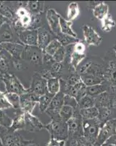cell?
<instances>
[{
  "mask_svg": "<svg viewBox=\"0 0 116 146\" xmlns=\"http://www.w3.org/2000/svg\"><path fill=\"white\" fill-rule=\"evenodd\" d=\"M66 50V57L68 58V64L72 66V68L76 70L81 62L86 57V45L83 42L79 40L76 43L70 45V49L65 47Z\"/></svg>",
  "mask_w": 116,
  "mask_h": 146,
  "instance_id": "1",
  "label": "cell"
},
{
  "mask_svg": "<svg viewBox=\"0 0 116 146\" xmlns=\"http://www.w3.org/2000/svg\"><path fill=\"white\" fill-rule=\"evenodd\" d=\"M44 129L49 131L51 135V138L65 141L68 140V130L67 123L61 119L51 120L50 123L44 125Z\"/></svg>",
  "mask_w": 116,
  "mask_h": 146,
  "instance_id": "2",
  "label": "cell"
},
{
  "mask_svg": "<svg viewBox=\"0 0 116 146\" xmlns=\"http://www.w3.org/2000/svg\"><path fill=\"white\" fill-rule=\"evenodd\" d=\"M80 109H75L74 115L67 122L68 130V139H76L77 138L83 136V118L80 115Z\"/></svg>",
  "mask_w": 116,
  "mask_h": 146,
  "instance_id": "3",
  "label": "cell"
},
{
  "mask_svg": "<svg viewBox=\"0 0 116 146\" xmlns=\"http://www.w3.org/2000/svg\"><path fill=\"white\" fill-rule=\"evenodd\" d=\"M2 81L5 85V92L14 93L18 95H23L29 91V88H25L20 83L18 78L13 74L7 73L2 75Z\"/></svg>",
  "mask_w": 116,
  "mask_h": 146,
  "instance_id": "4",
  "label": "cell"
},
{
  "mask_svg": "<svg viewBox=\"0 0 116 146\" xmlns=\"http://www.w3.org/2000/svg\"><path fill=\"white\" fill-rule=\"evenodd\" d=\"M116 135V118L108 120L100 127L97 139L94 146H102Z\"/></svg>",
  "mask_w": 116,
  "mask_h": 146,
  "instance_id": "5",
  "label": "cell"
},
{
  "mask_svg": "<svg viewBox=\"0 0 116 146\" xmlns=\"http://www.w3.org/2000/svg\"><path fill=\"white\" fill-rule=\"evenodd\" d=\"M82 126H83V136L94 145L97 139L99 131L101 127V123L98 121L97 118H93V119L83 118Z\"/></svg>",
  "mask_w": 116,
  "mask_h": 146,
  "instance_id": "6",
  "label": "cell"
},
{
  "mask_svg": "<svg viewBox=\"0 0 116 146\" xmlns=\"http://www.w3.org/2000/svg\"><path fill=\"white\" fill-rule=\"evenodd\" d=\"M64 96L65 94L60 91L51 100L48 108L46 110L45 113L51 118V120L60 119V113L61 108L64 106Z\"/></svg>",
  "mask_w": 116,
  "mask_h": 146,
  "instance_id": "7",
  "label": "cell"
},
{
  "mask_svg": "<svg viewBox=\"0 0 116 146\" xmlns=\"http://www.w3.org/2000/svg\"><path fill=\"white\" fill-rule=\"evenodd\" d=\"M2 146H25L29 141H25L17 131H10L6 128L1 136Z\"/></svg>",
  "mask_w": 116,
  "mask_h": 146,
  "instance_id": "8",
  "label": "cell"
},
{
  "mask_svg": "<svg viewBox=\"0 0 116 146\" xmlns=\"http://www.w3.org/2000/svg\"><path fill=\"white\" fill-rule=\"evenodd\" d=\"M104 83L109 87L111 94L116 92V63L114 61H109L108 66L104 68Z\"/></svg>",
  "mask_w": 116,
  "mask_h": 146,
  "instance_id": "9",
  "label": "cell"
},
{
  "mask_svg": "<svg viewBox=\"0 0 116 146\" xmlns=\"http://www.w3.org/2000/svg\"><path fill=\"white\" fill-rule=\"evenodd\" d=\"M83 36L86 45L87 46H99L102 42V37L96 32V30L88 24L82 27Z\"/></svg>",
  "mask_w": 116,
  "mask_h": 146,
  "instance_id": "10",
  "label": "cell"
},
{
  "mask_svg": "<svg viewBox=\"0 0 116 146\" xmlns=\"http://www.w3.org/2000/svg\"><path fill=\"white\" fill-rule=\"evenodd\" d=\"M20 42L18 35L12 27L10 22L5 23L0 28V44Z\"/></svg>",
  "mask_w": 116,
  "mask_h": 146,
  "instance_id": "11",
  "label": "cell"
},
{
  "mask_svg": "<svg viewBox=\"0 0 116 146\" xmlns=\"http://www.w3.org/2000/svg\"><path fill=\"white\" fill-rule=\"evenodd\" d=\"M47 81L41 77L38 72H36L32 77L31 84L30 88L31 91L38 95L43 96L47 93Z\"/></svg>",
  "mask_w": 116,
  "mask_h": 146,
  "instance_id": "12",
  "label": "cell"
},
{
  "mask_svg": "<svg viewBox=\"0 0 116 146\" xmlns=\"http://www.w3.org/2000/svg\"><path fill=\"white\" fill-rule=\"evenodd\" d=\"M60 15L55 9L50 8L46 11V22L50 29V31L56 37L57 35L60 33Z\"/></svg>",
  "mask_w": 116,
  "mask_h": 146,
  "instance_id": "13",
  "label": "cell"
},
{
  "mask_svg": "<svg viewBox=\"0 0 116 146\" xmlns=\"http://www.w3.org/2000/svg\"><path fill=\"white\" fill-rule=\"evenodd\" d=\"M20 43L25 46H38L37 29H25L18 35Z\"/></svg>",
  "mask_w": 116,
  "mask_h": 146,
  "instance_id": "14",
  "label": "cell"
},
{
  "mask_svg": "<svg viewBox=\"0 0 116 146\" xmlns=\"http://www.w3.org/2000/svg\"><path fill=\"white\" fill-rule=\"evenodd\" d=\"M3 49L7 50L12 57V58L21 60L23 58L26 46L20 42L2 44Z\"/></svg>",
  "mask_w": 116,
  "mask_h": 146,
  "instance_id": "15",
  "label": "cell"
},
{
  "mask_svg": "<svg viewBox=\"0 0 116 146\" xmlns=\"http://www.w3.org/2000/svg\"><path fill=\"white\" fill-rule=\"evenodd\" d=\"M43 50L38 46H26L23 58L28 59L33 64H42L43 63Z\"/></svg>",
  "mask_w": 116,
  "mask_h": 146,
  "instance_id": "16",
  "label": "cell"
},
{
  "mask_svg": "<svg viewBox=\"0 0 116 146\" xmlns=\"http://www.w3.org/2000/svg\"><path fill=\"white\" fill-rule=\"evenodd\" d=\"M38 32V47L44 50L46 47L49 45L50 42L55 38H52L51 31H49L44 27H42L37 29Z\"/></svg>",
  "mask_w": 116,
  "mask_h": 146,
  "instance_id": "17",
  "label": "cell"
},
{
  "mask_svg": "<svg viewBox=\"0 0 116 146\" xmlns=\"http://www.w3.org/2000/svg\"><path fill=\"white\" fill-rule=\"evenodd\" d=\"M24 115L25 121V130L28 131H34L35 130H41L44 128V125L36 116L32 115V113H24Z\"/></svg>",
  "mask_w": 116,
  "mask_h": 146,
  "instance_id": "18",
  "label": "cell"
},
{
  "mask_svg": "<svg viewBox=\"0 0 116 146\" xmlns=\"http://www.w3.org/2000/svg\"><path fill=\"white\" fill-rule=\"evenodd\" d=\"M93 15L97 19L102 21L109 13V6L104 2H96L92 7Z\"/></svg>",
  "mask_w": 116,
  "mask_h": 146,
  "instance_id": "19",
  "label": "cell"
},
{
  "mask_svg": "<svg viewBox=\"0 0 116 146\" xmlns=\"http://www.w3.org/2000/svg\"><path fill=\"white\" fill-rule=\"evenodd\" d=\"M12 62V57L7 50L3 49L0 52V73L2 75L8 73Z\"/></svg>",
  "mask_w": 116,
  "mask_h": 146,
  "instance_id": "20",
  "label": "cell"
},
{
  "mask_svg": "<svg viewBox=\"0 0 116 146\" xmlns=\"http://www.w3.org/2000/svg\"><path fill=\"white\" fill-rule=\"evenodd\" d=\"M80 77H81V80L82 83L86 87L101 84L104 82V79L103 77L98 76V75L90 74V73H84V74L80 75Z\"/></svg>",
  "mask_w": 116,
  "mask_h": 146,
  "instance_id": "21",
  "label": "cell"
},
{
  "mask_svg": "<svg viewBox=\"0 0 116 146\" xmlns=\"http://www.w3.org/2000/svg\"><path fill=\"white\" fill-rule=\"evenodd\" d=\"M12 123L9 127V129L12 131H17L19 129H25V115L23 112L19 110L16 115L13 119H12Z\"/></svg>",
  "mask_w": 116,
  "mask_h": 146,
  "instance_id": "22",
  "label": "cell"
},
{
  "mask_svg": "<svg viewBox=\"0 0 116 146\" xmlns=\"http://www.w3.org/2000/svg\"><path fill=\"white\" fill-rule=\"evenodd\" d=\"M109 87L104 82L101 84L86 87V95H89L93 98H96V96H100L104 92H109Z\"/></svg>",
  "mask_w": 116,
  "mask_h": 146,
  "instance_id": "23",
  "label": "cell"
},
{
  "mask_svg": "<svg viewBox=\"0 0 116 146\" xmlns=\"http://www.w3.org/2000/svg\"><path fill=\"white\" fill-rule=\"evenodd\" d=\"M73 22L69 21L68 20H66L63 18V16H60V32L64 35H70V36H73L77 38V34L73 31L72 28Z\"/></svg>",
  "mask_w": 116,
  "mask_h": 146,
  "instance_id": "24",
  "label": "cell"
},
{
  "mask_svg": "<svg viewBox=\"0 0 116 146\" xmlns=\"http://www.w3.org/2000/svg\"><path fill=\"white\" fill-rule=\"evenodd\" d=\"M95 99V107L97 108L110 107L111 94L109 92H104Z\"/></svg>",
  "mask_w": 116,
  "mask_h": 146,
  "instance_id": "25",
  "label": "cell"
},
{
  "mask_svg": "<svg viewBox=\"0 0 116 146\" xmlns=\"http://www.w3.org/2000/svg\"><path fill=\"white\" fill-rule=\"evenodd\" d=\"M27 9L31 14L43 13L44 3L39 1H29L27 3Z\"/></svg>",
  "mask_w": 116,
  "mask_h": 146,
  "instance_id": "26",
  "label": "cell"
},
{
  "mask_svg": "<svg viewBox=\"0 0 116 146\" xmlns=\"http://www.w3.org/2000/svg\"><path fill=\"white\" fill-rule=\"evenodd\" d=\"M56 38L58 41L60 42V43L63 47H67L68 45H73L76 43L77 42L79 41L78 38L73 37V36H70V35H64L63 33H59L56 36Z\"/></svg>",
  "mask_w": 116,
  "mask_h": 146,
  "instance_id": "27",
  "label": "cell"
},
{
  "mask_svg": "<svg viewBox=\"0 0 116 146\" xmlns=\"http://www.w3.org/2000/svg\"><path fill=\"white\" fill-rule=\"evenodd\" d=\"M80 14V9L78 4L77 2H73L70 3L68 7V12H67V17L69 21H73L76 19Z\"/></svg>",
  "mask_w": 116,
  "mask_h": 146,
  "instance_id": "28",
  "label": "cell"
},
{
  "mask_svg": "<svg viewBox=\"0 0 116 146\" xmlns=\"http://www.w3.org/2000/svg\"><path fill=\"white\" fill-rule=\"evenodd\" d=\"M116 23L110 14H108L104 19L101 21L102 30L104 32H109L115 27Z\"/></svg>",
  "mask_w": 116,
  "mask_h": 146,
  "instance_id": "29",
  "label": "cell"
},
{
  "mask_svg": "<svg viewBox=\"0 0 116 146\" xmlns=\"http://www.w3.org/2000/svg\"><path fill=\"white\" fill-rule=\"evenodd\" d=\"M47 92L52 95H56L60 91V80L59 78H54L47 80Z\"/></svg>",
  "mask_w": 116,
  "mask_h": 146,
  "instance_id": "30",
  "label": "cell"
},
{
  "mask_svg": "<svg viewBox=\"0 0 116 146\" xmlns=\"http://www.w3.org/2000/svg\"><path fill=\"white\" fill-rule=\"evenodd\" d=\"M79 113L83 119H93V118H97L99 110L94 106L93 108L80 110Z\"/></svg>",
  "mask_w": 116,
  "mask_h": 146,
  "instance_id": "31",
  "label": "cell"
},
{
  "mask_svg": "<svg viewBox=\"0 0 116 146\" xmlns=\"http://www.w3.org/2000/svg\"><path fill=\"white\" fill-rule=\"evenodd\" d=\"M75 112V109L73 108L68 105H64L60 110V118L63 121L67 123L72 117L73 116Z\"/></svg>",
  "mask_w": 116,
  "mask_h": 146,
  "instance_id": "32",
  "label": "cell"
},
{
  "mask_svg": "<svg viewBox=\"0 0 116 146\" xmlns=\"http://www.w3.org/2000/svg\"><path fill=\"white\" fill-rule=\"evenodd\" d=\"M54 97V95L51 94L50 93H47L46 94L41 96L38 100V105H39V110L40 111L45 112L46 110L48 108L49 105H50V102H51V100Z\"/></svg>",
  "mask_w": 116,
  "mask_h": 146,
  "instance_id": "33",
  "label": "cell"
},
{
  "mask_svg": "<svg viewBox=\"0 0 116 146\" xmlns=\"http://www.w3.org/2000/svg\"><path fill=\"white\" fill-rule=\"evenodd\" d=\"M78 105L80 110L93 108L95 106V99L89 95H86L78 102Z\"/></svg>",
  "mask_w": 116,
  "mask_h": 146,
  "instance_id": "34",
  "label": "cell"
},
{
  "mask_svg": "<svg viewBox=\"0 0 116 146\" xmlns=\"http://www.w3.org/2000/svg\"><path fill=\"white\" fill-rule=\"evenodd\" d=\"M0 15L7 18L10 22L15 18V13L4 2H0Z\"/></svg>",
  "mask_w": 116,
  "mask_h": 146,
  "instance_id": "35",
  "label": "cell"
},
{
  "mask_svg": "<svg viewBox=\"0 0 116 146\" xmlns=\"http://www.w3.org/2000/svg\"><path fill=\"white\" fill-rule=\"evenodd\" d=\"M62 47L61 44L60 43V42L57 40V38H55L54 40H51L50 42L49 45L46 47L44 50H43L44 53H47L48 55L51 56H53V55L56 53L58 50L59 48H60Z\"/></svg>",
  "mask_w": 116,
  "mask_h": 146,
  "instance_id": "36",
  "label": "cell"
},
{
  "mask_svg": "<svg viewBox=\"0 0 116 146\" xmlns=\"http://www.w3.org/2000/svg\"><path fill=\"white\" fill-rule=\"evenodd\" d=\"M5 95H6V97H7V100L11 104L12 107L13 109L20 110V95L14 93H7V92H5Z\"/></svg>",
  "mask_w": 116,
  "mask_h": 146,
  "instance_id": "37",
  "label": "cell"
},
{
  "mask_svg": "<svg viewBox=\"0 0 116 146\" xmlns=\"http://www.w3.org/2000/svg\"><path fill=\"white\" fill-rule=\"evenodd\" d=\"M38 103L35 102L20 100V109L23 113H32L33 109Z\"/></svg>",
  "mask_w": 116,
  "mask_h": 146,
  "instance_id": "38",
  "label": "cell"
},
{
  "mask_svg": "<svg viewBox=\"0 0 116 146\" xmlns=\"http://www.w3.org/2000/svg\"><path fill=\"white\" fill-rule=\"evenodd\" d=\"M50 71L52 73L54 78L61 79V77L63 74V71H64V67H63V64L54 62L51 64Z\"/></svg>",
  "mask_w": 116,
  "mask_h": 146,
  "instance_id": "39",
  "label": "cell"
},
{
  "mask_svg": "<svg viewBox=\"0 0 116 146\" xmlns=\"http://www.w3.org/2000/svg\"><path fill=\"white\" fill-rule=\"evenodd\" d=\"M65 56H66V50L65 47L62 46L61 48L58 49L57 51L53 55L52 58L54 62H57V63H63L65 62Z\"/></svg>",
  "mask_w": 116,
  "mask_h": 146,
  "instance_id": "40",
  "label": "cell"
},
{
  "mask_svg": "<svg viewBox=\"0 0 116 146\" xmlns=\"http://www.w3.org/2000/svg\"><path fill=\"white\" fill-rule=\"evenodd\" d=\"M20 100H26V101L35 102L38 103L40 96L36 94L35 93H33V92H32V91H31V90H29V91L27 92V93L24 94L23 95H20Z\"/></svg>",
  "mask_w": 116,
  "mask_h": 146,
  "instance_id": "41",
  "label": "cell"
},
{
  "mask_svg": "<svg viewBox=\"0 0 116 146\" xmlns=\"http://www.w3.org/2000/svg\"><path fill=\"white\" fill-rule=\"evenodd\" d=\"M12 108L11 104L7 100L5 92H2L0 91V110H5Z\"/></svg>",
  "mask_w": 116,
  "mask_h": 146,
  "instance_id": "42",
  "label": "cell"
},
{
  "mask_svg": "<svg viewBox=\"0 0 116 146\" xmlns=\"http://www.w3.org/2000/svg\"><path fill=\"white\" fill-rule=\"evenodd\" d=\"M12 120L4 112V110H0V125L9 128L12 123Z\"/></svg>",
  "mask_w": 116,
  "mask_h": 146,
  "instance_id": "43",
  "label": "cell"
},
{
  "mask_svg": "<svg viewBox=\"0 0 116 146\" xmlns=\"http://www.w3.org/2000/svg\"><path fill=\"white\" fill-rule=\"evenodd\" d=\"M64 105H68V106L73 108L74 109L79 108H78V101L74 97L69 96V95H65V96H64Z\"/></svg>",
  "mask_w": 116,
  "mask_h": 146,
  "instance_id": "44",
  "label": "cell"
},
{
  "mask_svg": "<svg viewBox=\"0 0 116 146\" xmlns=\"http://www.w3.org/2000/svg\"><path fill=\"white\" fill-rule=\"evenodd\" d=\"M76 146H94V145L89 142L88 139L83 136L80 137L76 139Z\"/></svg>",
  "mask_w": 116,
  "mask_h": 146,
  "instance_id": "45",
  "label": "cell"
},
{
  "mask_svg": "<svg viewBox=\"0 0 116 146\" xmlns=\"http://www.w3.org/2000/svg\"><path fill=\"white\" fill-rule=\"evenodd\" d=\"M65 145H66V141L65 140H59V139L51 138L46 146H65Z\"/></svg>",
  "mask_w": 116,
  "mask_h": 146,
  "instance_id": "46",
  "label": "cell"
},
{
  "mask_svg": "<svg viewBox=\"0 0 116 146\" xmlns=\"http://www.w3.org/2000/svg\"><path fill=\"white\" fill-rule=\"evenodd\" d=\"M38 73H39V75H41V77H42V78H44V80H46V81L50 80V79H51V78H54L53 75H52V73L51 72L50 70H47V69L46 70V69H45V70L40 71Z\"/></svg>",
  "mask_w": 116,
  "mask_h": 146,
  "instance_id": "47",
  "label": "cell"
},
{
  "mask_svg": "<svg viewBox=\"0 0 116 146\" xmlns=\"http://www.w3.org/2000/svg\"><path fill=\"white\" fill-rule=\"evenodd\" d=\"M12 65L17 70H21L23 69V64L20 62V60L16 59V58H12Z\"/></svg>",
  "mask_w": 116,
  "mask_h": 146,
  "instance_id": "48",
  "label": "cell"
},
{
  "mask_svg": "<svg viewBox=\"0 0 116 146\" xmlns=\"http://www.w3.org/2000/svg\"><path fill=\"white\" fill-rule=\"evenodd\" d=\"M110 108L116 111V92L111 94V100H110Z\"/></svg>",
  "mask_w": 116,
  "mask_h": 146,
  "instance_id": "49",
  "label": "cell"
},
{
  "mask_svg": "<svg viewBox=\"0 0 116 146\" xmlns=\"http://www.w3.org/2000/svg\"><path fill=\"white\" fill-rule=\"evenodd\" d=\"M8 22H10V21H9L8 19L5 18V17L0 15V28H1V27H2L5 23H8Z\"/></svg>",
  "mask_w": 116,
  "mask_h": 146,
  "instance_id": "50",
  "label": "cell"
},
{
  "mask_svg": "<svg viewBox=\"0 0 116 146\" xmlns=\"http://www.w3.org/2000/svg\"><path fill=\"white\" fill-rule=\"evenodd\" d=\"M7 127H5V126H1L0 125V146H2V139H1V136H2V134L4 131L5 130Z\"/></svg>",
  "mask_w": 116,
  "mask_h": 146,
  "instance_id": "51",
  "label": "cell"
},
{
  "mask_svg": "<svg viewBox=\"0 0 116 146\" xmlns=\"http://www.w3.org/2000/svg\"><path fill=\"white\" fill-rule=\"evenodd\" d=\"M102 146H116V145L113 144V143H105L104 144H103Z\"/></svg>",
  "mask_w": 116,
  "mask_h": 146,
  "instance_id": "52",
  "label": "cell"
},
{
  "mask_svg": "<svg viewBox=\"0 0 116 146\" xmlns=\"http://www.w3.org/2000/svg\"><path fill=\"white\" fill-rule=\"evenodd\" d=\"M25 146H38L36 144H35V143H32V142H28Z\"/></svg>",
  "mask_w": 116,
  "mask_h": 146,
  "instance_id": "53",
  "label": "cell"
},
{
  "mask_svg": "<svg viewBox=\"0 0 116 146\" xmlns=\"http://www.w3.org/2000/svg\"><path fill=\"white\" fill-rule=\"evenodd\" d=\"M113 50H114L115 53V56H116V44L113 46Z\"/></svg>",
  "mask_w": 116,
  "mask_h": 146,
  "instance_id": "54",
  "label": "cell"
},
{
  "mask_svg": "<svg viewBox=\"0 0 116 146\" xmlns=\"http://www.w3.org/2000/svg\"><path fill=\"white\" fill-rule=\"evenodd\" d=\"M2 50H3V47H2V44H0V52L2 51Z\"/></svg>",
  "mask_w": 116,
  "mask_h": 146,
  "instance_id": "55",
  "label": "cell"
},
{
  "mask_svg": "<svg viewBox=\"0 0 116 146\" xmlns=\"http://www.w3.org/2000/svg\"><path fill=\"white\" fill-rule=\"evenodd\" d=\"M2 80V75L0 73V80Z\"/></svg>",
  "mask_w": 116,
  "mask_h": 146,
  "instance_id": "56",
  "label": "cell"
}]
</instances>
